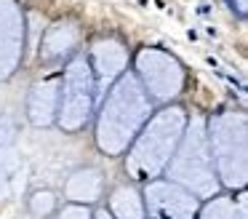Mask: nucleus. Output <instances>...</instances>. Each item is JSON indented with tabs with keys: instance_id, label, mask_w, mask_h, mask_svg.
Listing matches in <instances>:
<instances>
[{
	"instance_id": "obj_3",
	"label": "nucleus",
	"mask_w": 248,
	"mask_h": 219,
	"mask_svg": "<svg viewBox=\"0 0 248 219\" xmlns=\"http://www.w3.org/2000/svg\"><path fill=\"white\" fill-rule=\"evenodd\" d=\"M211 160L224 192L248 185V118L240 110H219L205 118Z\"/></svg>"
},
{
	"instance_id": "obj_14",
	"label": "nucleus",
	"mask_w": 248,
	"mask_h": 219,
	"mask_svg": "<svg viewBox=\"0 0 248 219\" xmlns=\"http://www.w3.org/2000/svg\"><path fill=\"white\" fill-rule=\"evenodd\" d=\"M195 219H246V198L235 201L230 192H219L208 201H200Z\"/></svg>"
},
{
	"instance_id": "obj_5",
	"label": "nucleus",
	"mask_w": 248,
	"mask_h": 219,
	"mask_svg": "<svg viewBox=\"0 0 248 219\" xmlns=\"http://www.w3.org/2000/svg\"><path fill=\"white\" fill-rule=\"evenodd\" d=\"M96 83L86 53H75L64 62V72L59 78V107L56 123L64 134H78L93 120L96 112Z\"/></svg>"
},
{
	"instance_id": "obj_10",
	"label": "nucleus",
	"mask_w": 248,
	"mask_h": 219,
	"mask_svg": "<svg viewBox=\"0 0 248 219\" xmlns=\"http://www.w3.org/2000/svg\"><path fill=\"white\" fill-rule=\"evenodd\" d=\"M80 27L72 19H59L43 32V43H40V62L43 64H59L67 62L70 56L78 53L80 46Z\"/></svg>"
},
{
	"instance_id": "obj_17",
	"label": "nucleus",
	"mask_w": 248,
	"mask_h": 219,
	"mask_svg": "<svg viewBox=\"0 0 248 219\" xmlns=\"http://www.w3.org/2000/svg\"><path fill=\"white\" fill-rule=\"evenodd\" d=\"M232 3V8L237 11V16L240 19H246V14H248V0H230Z\"/></svg>"
},
{
	"instance_id": "obj_7",
	"label": "nucleus",
	"mask_w": 248,
	"mask_h": 219,
	"mask_svg": "<svg viewBox=\"0 0 248 219\" xmlns=\"http://www.w3.org/2000/svg\"><path fill=\"white\" fill-rule=\"evenodd\" d=\"M27 48V14L19 0H0V83L16 75Z\"/></svg>"
},
{
	"instance_id": "obj_4",
	"label": "nucleus",
	"mask_w": 248,
	"mask_h": 219,
	"mask_svg": "<svg viewBox=\"0 0 248 219\" xmlns=\"http://www.w3.org/2000/svg\"><path fill=\"white\" fill-rule=\"evenodd\" d=\"M163 176L176 182L187 192H192L198 201H208V198L221 192V185L216 179L214 160H211L203 115H189L187 128H184V134L179 139V144L173 150Z\"/></svg>"
},
{
	"instance_id": "obj_9",
	"label": "nucleus",
	"mask_w": 248,
	"mask_h": 219,
	"mask_svg": "<svg viewBox=\"0 0 248 219\" xmlns=\"http://www.w3.org/2000/svg\"><path fill=\"white\" fill-rule=\"evenodd\" d=\"M88 64L96 83V99H102L104 91L115 83L123 72H128V46L118 37H96L88 48Z\"/></svg>"
},
{
	"instance_id": "obj_1",
	"label": "nucleus",
	"mask_w": 248,
	"mask_h": 219,
	"mask_svg": "<svg viewBox=\"0 0 248 219\" xmlns=\"http://www.w3.org/2000/svg\"><path fill=\"white\" fill-rule=\"evenodd\" d=\"M152 112H155V104L144 94L136 75L131 69L123 72L104 91L96 112H93V118H96L93 139H96L99 152H104L107 158L125 155L128 144L141 131V126L150 120Z\"/></svg>"
},
{
	"instance_id": "obj_19",
	"label": "nucleus",
	"mask_w": 248,
	"mask_h": 219,
	"mask_svg": "<svg viewBox=\"0 0 248 219\" xmlns=\"http://www.w3.org/2000/svg\"><path fill=\"white\" fill-rule=\"evenodd\" d=\"M147 219H150V217H147Z\"/></svg>"
},
{
	"instance_id": "obj_13",
	"label": "nucleus",
	"mask_w": 248,
	"mask_h": 219,
	"mask_svg": "<svg viewBox=\"0 0 248 219\" xmlns=\"http://www.w3.org/2000/svg\"><path fill=\"white\" fill-rule=\"evenodd\" d=\"M107 211L112 219H147L144 201H141V190L136 185H115L107 195Z\"/></svg>"
},
{
	"instance_id": "obj_8",
	"label": "nucleus",
	"mask_w": 248,
	"mask_h": 219,
	"mask_svg": "<svg viewBox=\"0 0 248 219\" xmlns=\"http://www.w3.org/2000/svg\"><path fill=\"white\" fill-rule=\"evenodd\" d=\"M141 201L150 219H195L200 208V201L179 187L176 182L157 176L141 187Z\"/></svg>"
},
{
	"instance_id": "obj_11",
	"label": "nucleus",
	"mask_w": 248,
	"mask_h": 219,
	"mask_svg": "<svg viewBox=\"0 0 248 219\" xmlns=\"http://www.w3.org/2000/svg\"><path fill=\"white\" fill-rule=\"evenodd\" d=\"M59 107V78H46L32 83L27 94V118L35 128H48L56 123Z\"/></svg>"
},
{
	"instance_id": "obj_6",
	"label": "nucleus",
	"mask_w": 248,
	"mask_h": 219,
	"mask_svg": "<svg viewBox=\"0 0 248 219\" xmlns=\"http://www.w3.org/2000/svg\"><path fill=\"white\" fill-rule=\"evenodd\" d=\"M131 72L136 75V80L141 83L144 94L152 99L155 107L176 101L184 91V80H187L182 62L173 53L155 46H144L136 51Z\"/></svg>"
},
{
	"instance_id": "obj_16",
	"label": "nucleus",
	"mask_w": 248,
	"mask_h": 219,
	"mask_svg": "<svg viewBox=\"0 0 248 219\" xmlns=\"http://www.w3.org/2000/svg\"><path fill=\"white\" fill-rule=\"evenodd\" d=\"M93 208L91 206H80V203H64V208L56 211V219H91Z\"/></svg>"
},
{
	"instance_id": "obj_12",
	"label": "nucleus",
	"mask_w": 248,
	"mask_h": 219,
	"mask_svg": "<svg viewBox=\"0 0 248 219\" xmlns=\"http://www.w3.org/2000/svg\"><path fill=\"white\" fill-rule=\"evenodd\" d=\"M64 198L67 203H80V206H93L104 198V174L96 166H83L75 168L64 182Z\"/></svg>"
},
{
	"instance_id": "obj_15",
	"label": "nucleus",
	"mask_w": 248,
	"mask_h": 219,
	"mask_svg": "<svg viewBox=\"0 0 248 219\" xmlns=\"http://www.w3.org/2000/svg\"><path fill=\"white\" fill-rule=\"evenodd\" d=\"M27 208L35 219H46L56 211V192L54 190H35L27 198Z\"/></svg>"
},
{
	"instance_id": "obj_2",
	"label": "nucleus",
	"mask_w": 248,
	"mask_h": 219,
	"mask_svg": "<svg viewBox=\"0 0 248 219\" xmlns=\"http://www.w3.org/2000/svg\"><path fill=\"white\" fill-rule=\"evenodd\" d=\"M187 120L189 112L176 101L155 107L150 120L141 126V131L125 150V174L139 185L163 176L184 128H187Z\"/></svg>"
},
{
	"instance_id": "obj_18",
	"label": "nucleus",
	"mask_w": 248,
	"mask_h": 219,
	"mask_svg": "<svg viewBox=\"0 0 248 219\" xmlns=\"http://www.w3.org/2000/svg\"><path fill=\"white\" fill-rule=\"evenodd\" d=\"M91 219H112V214L107 211V208H96V211H93V217Z\"/></svg>"
}]
</instances>
